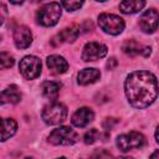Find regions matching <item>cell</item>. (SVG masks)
Listing matches in <instances>:
<instances>
[{
  "label": "cell",
  "instance_id": "1",
  "mask_svg": "<svg viewBox=\"0 0 159 159\" xmlns=\"http://www.w3.org/2000/svg\"><path fill=\"white\" fill-rule=\"evenodd\" d=\"M124 91L128 102L134 108H147L159 94L157 77L149 71H134L125 80Z\"/></svg>",
  "mask_w": 159,
  "mask_h": 159
},
{
  "label": "cell",
  "instance_id": "2",
  "mask_svg": "<svg viewBox=\"0 0 159 159\" xmlns=\"http://www.w3.org/2000/svg\"><path fill=\"white\" fill-rule=\"evenodd\" d=\"M61 4L60 2H47L42 5L37 14L36 20L42 26H53L58 22L61 17Z\"/></svg>",
  "mask_w": 159,
  "mask_h": 159
},
{
  "label": "cell",
  "instance_id": "3",
  "mask_svg": "<svg viewBox=\"0 0 159 159\" xmlns=\"http://www.w3.org/2000/svg\"><path fill=\"white\" fill-rule=\"evenodd\" d=\"M41 117H42L43 122L50 124V125L60 124L67 117V108L65 104L55 101V102H51L50 104L43 107Z\"/></svg>",
  "mask_w": 159,
  "mask_h": 159
},
{
  "label": "cell",
  "instance_id": "4",
  "mask_svg": "<svg viewBox=\"0 0 159 159\" xmlns=\"http://www.w3.org/2000/svg\"><path fill=\"white\" fill-rule=\"evenodd\" d=\"M47 140L53 145H72L78 140V134L70 127H60L50 133Z\"/></svg>",
  "mask_w": 159,
  "mask_h": 159
},
{
  "label": "cell",
  "instance_id": "5",
  "mask_svg": "<svg viewBox=\"0 0 159 159\" xmlns=\"http://www.w3.org/2000/svg\"><path fill=\"white\" fill-rule=\"evenodd\" d=\"M98 25L106 34L109 35H119L124 30L123 19L114 14H101L98 16Z\"/></svg>",
  "mask_w": 159,
  "mask_h": 159
},
{
  "label": "cell",
  "instance_id": "6",
  "mask_svg": "<svg viewBox=\"0 0 159 159\" xmlns=\"http://www.w3.org/2000/svg\"><path fill=\"white\" fill-rule=\"evenodd\" d=\"M144 144H145V138L139 132H129L125 134H120L117 138V147L123 153L132 149H139Z\"/></svg>",
  "mask_w": 159,
  "mask_h": 159
},
{
  "label": "cell",
  "instance_id": "7",
  "mask_svg": "<svg viewBox=\"0 0 159 159\" xmlns=\"http://www.w3.org/2000/svg\"><path fill=\"white\" fill-rule=\"evenodd\" d=\"M19 70L26 80H34L41 73V60L36 56H25L20 63Z\"/></svg>",
  "mask_w": 159,
  "mask_h": 159
},
{
  "label": "cell",
  "instance_id": "8",
  "mask_svg": "<svg viewBox=\"0 0 159 159\" xmlns=\"http://www.w3.org/2000/svg\"><path fill=\"white\" fill-rule=\"evenodd\" d=\"M107 46L99 42H88L84 45L83 51H82V60L86 62H91V61H97L99 58H103L107 55Z\"/></svg>",
  "mask_w": 159,
  "mask_h": 159
},
{
  "label": "cell",
  "instance_id": "9",
  "mask_svg": "<svg viewBox=\"0 0 159 159\" xmlns=\"http://www.w3.org/2000/svg\"><path fill=\"white\" fill-rule=\"evenodd\" d=\"M159 26V12L155 9L145 10L139 17V27L145 34L154 32Z\"/></svg>",
  "mask_w": 159,
  "mask_h": 159
},
{
  "label": "cell",
  "instance_id": "10",
  "mask_svg": "<svg viewBox=\"0 0 159 159\" xmlns=\"http://www.w3.org/2000/svg\"><path fill=\"white\" fill-rule=\"evenodd\" d=\"M14 42L15 46L20 50L27 48L32 42V34L27 26L20 25L14 31Z\"/></svg>",
  "mask_w": 159,
  "mask_h": 159
},
{
  "label": "cell",
  "instance_id": "11",
  "mask_svg": "<svg viewBox=\"0 0 159 159\" xmlns=\"http://www.w3.org/2000/svg\"><path fill=\"white\" fill-rule=\"evenodd\" d=\"M80 35V27L78 26H70V27H65L62 31H60L53 39H52V43L56 45H61V43H72Z\"/></svg>",
  "mask_w": 159,
  "mask_h": 159
},
{
  "label": "cell",
  "instance_id": "12",
  "mask_svg": "<svg viewBox=\"0 0 159 159\" xmlns=\"http://www.w3.org/2000/svg\"><path fill=\"white\" fill-rule=\"evenodd\" d=\"M93 118H94L93 111H92L91 108H88V107H82V108L77 109V111L73 113L71 122H72V124H73L75 127L83 128V127L88 125V124L93 120Z\"/></svg>",
  "mask_w": 159,
  "mask_h": 159
},
{
  "label": "cell",
  "instance_id": "13",
  "mask_svg": "<svg viewBox=\"0 0 159 159\" xmlns=\"http://www.w3.org/2000/svg\"><path fill=\"white\" fill-rule=\"evenodd\" d=\"M46 63H47V67L50 68V71L55 75H61V73H65L67 70H68V63L67 61L60 56V55H51L47 57L46 60Z\"/></svg>",
  "mask_w": 159,
  "mask_h": 159
},
{
  "label": "cell",
  "instance_id": "14",
  "mask_svg": "<svg viewBox=\"0 0 159 159\" xmlns=\"http://www.w3.org/2000/svg\"><path fill=\"white\" fill-rule=\"evenodd\" d=\"M101 77V72L97 68H83L78 72L77 75V82L82 86L93 83L96 81H98Z\"/></svg>",
  "mask_w": 159,
  "mask_h": 159
},
{
  "label": "cell",
  "instance_id": "15",
  "mask_svg": "<svg viewBox=\"0 0 159 159\" xmlns=\"http://www.w3.org/2000/svg\"><path fill=\"white\" fill-rule=\"evenodd\" d=\"M21 99V92L17 86L11 84L1 92V103H17Z\"/></svg>",
  "mask_w": 159,
  "mask_h": 159
},
{
  "label": "cell",
  "instance_id": "16",
  "mask_svg": "<svg viewBox=\"0 0 159 159\" xmlns=\"http://www.w3.org/2000/svg\"><path fill=\"white\" fill-rule=\"evenodd\" d=\"M60 88H61V83L60 82L45 81L42 83V93L51 102H55V99H57L58 93H60Z\"/></svg>",
  "mask_w": 159,
  "mask_h": 159
},
{
  "label": "cell",
  "instance_id": "17",
  "mask_svg": "<svg viewBox=\"0 0 159 159\" xmlns=\"http://www.w3.org/2000/svg\"><path fill=\"white\" fill-rule=\"evenodd\" d=\"M145 6V1L143 0H127L119 2V10L123 14H135L140 11Z\"/></svg>",
  "mask_w": 159,
  "mask_h": 159
},
{
  "label": "cell",
  "instance_id": "18",
  "mask_svg": "<svg viewBox=\"0 0 159 159\" xmlns=\"http://www.w3.org/2000/svg\"><path fill=\"white\" fill-rule=\"evenodd\" d=\"M17 124L12 118H4L1 123V142H5L7 138L12 137L16 133Z\"/></svg>",
  "mask_w": 159,
  "mask_h": 159
},
{
  "label": "cell",
  "instance_id": "19",
  "mask_svg": "<svg viewBox=\"0 0 159 159\" xmlns=\"http://www.w3.org/2000/svg\"><path fill=\"white\" fill-rule=\"evenodd\" d=\"M122 50L125 55L128 56H137V55H143V50H144V46H142L139 42H137L135 40L130 39V40H127L124 41L123 46H122Z\"/></svg>",
  "mask_w": 159,
  "mask_h": 159
},
{
  "label": "cell",
  "instance_id": "20",
  "mask_svg": "<svg viewBox=\"0 0 159 159\" xmlns=\"http://www.w3.org/2000/svg\"><path fill=\"white\" fill-rule=\"evenodd\" d=\"M14 62H15L14 57L10 53H7V52H1L0 53V66H1L2 70L11 67L14 65Z\"/></svg>",
  "mask_w": 159,
  "mask_h": 159
},
{
  "label": "cell",
  "instance_id": "21",
  "mask_svg": "<svg viewBox=\"0 0 159 159\" xmlns=\"http://www.w3.org/2000/svg\"><path fill=\"white\" fill-rule=\"evenodd\" d=\"M98 138H99V132L96 128H92L88 132H86V134L83 137V140H84L86 144H93L94 142L98 140Z\"/></svg>",
  "mask_w": 159,
  "mask_h": 159
},
{
  "label": "cell",
  "instance_id": "22",
  "mask_svg": "<svg viewBox=\"0 0 159 159\" xmlns=\"http://www.w3.org/2000/svg\"><path fill=\"white\" fill-rule=\"evenodd\" d=\"M61 5L67 10V11H75L80 9L83 5V1H62Z\"/></svg>",
  "mask_w": 159,
  "mask_h": 159
},
{
  "label": "cell",
  "instance_id": "23",
  "mask_svg": "<svg viewBox=\"0 0 159 159\" xmlns=\"http://www.w3.org/2000/svg\"><path fill=\"white\" fill-rule=\"evenodd\" d=\"M114 66H117V61H116V58L112 57V58L108 60V62H107V67H108L109 70H112Z\"/></svg>",
  "mask_w": 159,
  "mask_h": 159
},
{
  "label": "cell",
  "instance_id": "24",
  "mask_svg": "<svg viewBox=\"0 0 159 159\" xmlns=\"http://www.w3.org/2000/svg\"><path fill=\"white\" fill-rule=\"evenodd\" d=\"M149 159H159V150H155V152L149 157Z\"/></svg>",
  "mask_w": 159,
  "mask_h": 159
},
{
  "label": "cell",
  "instance_id": "25",
  "mask_svg": "<svg viewBox=\"0 0 159 159\" xmlns=\"http://www.w3.org/2000/svg\"><path fill=\"white\" fill-rule=\"evenodd\" d=\"M155 139H157V142L159 143V125L157 127V130H155Z\"/></svg>",
  "mask_w": 159,
  "mask_h": 159
},
{
  "label": "cell",
  "instance_id": "26",
  "mask_svg": "<svg viewBox=\"0 0 159 159\" xmlns=\"http://www.w3.org/2000/svg\"><path fill=\"white\" fill-rule=\"evenodd\" d=\"M118 159H133V158H130V157H122V158H118Z\"/></svg>",
  "mask_w": 159,
  "mask_h": 159
},
{
  "label": "cell",
  "instance_id": "27",
  "mask_svg": "<svg viewBox=\"0 0 159 159\" xmlns=\"http://www.w3.org/2000/svg\"><path fill=\"white\" fill-rule=\"evenodd\" d=\"M57 159H66L65 157H61V158H57Z\"/></svg>",
  "mask_w": 159,
  "mask_h": 159
},
{
  "label": "cell",
  "instance_id": "28",
  "mask_svg": "<svg viewBox=\"0 0 159 159\" xmlns=\"http://www.w3.org/2000/svg\"><path fill=\"white\" fill-rule=\"evenodd\" d=\"M26 159H32V158H26Z\"/></svg>",
  "mask_w": 159,
  "mask_h": 159
},
{
  "label": "cell",
  "instance_id": "29",
  "mask_svg": "<svg viewBox=\"0 0 159 159\" xmlns=\"http://www.w3.org/2000/svg\"><path fill=\"white\" fill-rule=\"evenodd\" d=\"M91 159H96V158H91Z\"/></svg>",
  "mask_w": 159,
  "mask_h": 159
}]
</instances>
